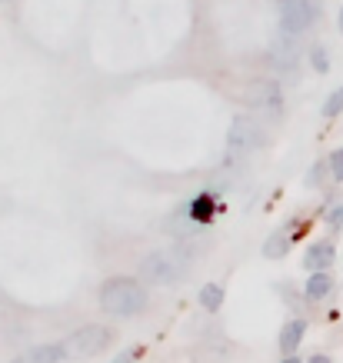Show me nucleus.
I'll use <instances>...</instances> for the list:
<instances>
[{
  "mask_svg": "<svg viewBox=\"0 0 343 363\" xmlns=\"http://www.w3.org/2000/svg\"><path fill=\"white\" fill-rule=\"evenodd\" d=\"M320 170H323V167H320V164L313 167V174H310V177H307V184H317V180H320Z\"/></svg>",
  "mask_w": 343,
  "mask_h": 363,
  "instance_id": "aec40b11",
  "label": "nucleus"
},
{
  "mask_svg": "<svg viewBox=\"0 0 343 363\" xmlns=\"http://www.w3.org/2000/svg\"><path fill=\"white\" fill-rule=\"evenodd\" d=\"M264 140H266V133L254 113H237L230 121V130H227L230 154H254V150L264 147Z\"/></svg>",
  "mask_w": 343,
  "mask_h": 363,
  "instance_id": "39448f33",
  "label": "nucleus"
},
{
  "mask_svg": "<svg viewBox=\"0 0 343 363\" xmlns=\"http://www.w3.org/2000/svg\"><path fill=\"white\" fill-rule=\"evenodd\" d=\"M303 333H307V323L303 320H290L283 333H280V350L283 353H297L300 340H303Z\"/></svg>",
  "mask_w": 343,
  "mask_h": 363,
  "instance_id": "f8f14e48",
  "label": "nucleus"
},
{
  "mask_svg": "<svg viewBox=\"0 0 343 363\" xmlns=\"http://www.w3.org/2000/svg\"><path fill=\"white\" fill-rule=\"evenodd\" d=\"M333 290V280L327 270H313L310 277H307V286H303V294H307V300H327Z\"/></svg>",
  "mask_w": 343,
  "mask_h": 363,
  "instance_id": "9b49d317",
  "label": "nucleus"
},
{
  "mask_svg": "<svg viewBox=\"0 0 343 363\" xmlns=\"http://www.w3.org/2000/svg\"><path fill=\"white\" fill-rule=\"evenodd\" d=\"M333 247L330 243H313L310 250L303 253V267L307 270H330V264H333Z\"/></svg>",
  "mask_w": 343,
  "mask_h": 363,
  "instance_id": "9d476101",
  "label": "nucleus"
},
{
  "mask_svg": "<svg viewBox=\"0 0 343 363\" xmlns=\"http://www.w3.org/2000/svg\"><path fill=\"white\" fill-rule=\"evenodd\" d=\"M200 303H203V310H220L223 303V286L220 284H203L200 286Z\"/></svg>",
  "mask_w": 343,
  "mask_h": 363,
  "instance_id": "ddd939ff",
  "label": "nucleus"
},
{
  "mask_svg": "<svg viewBox=\"0 0 343 363\" xmlns=\"http://www.w3.org/2000/svg\"><path fill=\"white\" fill-rule=\"evenodd\" d=\"M270 60L277 64V70H293L300 60V50H297V37L287 30H280L270 44Z\"/></svg>",
  "mask_w": 343,
  "mask_h": 363,
  "instance_id": "0eeeda50",
  "label": "nucleus"
},
{
  "mask_svg": "<svg viewBox=\"0 0 343 363\" xmlns=\"http://www.w3.org/2000/svg\"><path fill=\"white\" fill-rule=\"evenodd\" d=\"M67 357L64 343H44V347H33V350L21 353L13 363H60Z\"/></svg>",
  "mask_w": 343,
  "mask_h": 363,
  "instance_id": "6e6552de",
  "label": "nucleus"
},
{
  "mask_svg": "<svg viewBox=\"0 0 343 363\" xmlns=\"http://www.w3.org/2000/svg\"><path fill=\"white\" fill-rule=\"evenodd\" d=\"M184 274H187V257L180 250H150L140 260V277L147 284H177V280H184Z\"/></svg>",
  "mask_w": 343,
  "mask_h": 363,
  "instance_id": "f03ea898",
  "label": "nucleus"
},
{
  "mask_svg": "<svg viewBox=\"0 0 343 363\" xmlns=\"http://www.w3.org/2000/svg\"><path fill=\"white\" fill-rule=\"evenodd\" d=\"M277 17H280V30L293 33H307L313 23L320 21V4L317 0H277Z\"/></svg>",
  "mask_w": 343,
  "mask_h": 363,
  "instance_id": "20e7f679",
  "label": "nucleus"
},
{
  "mask_svg": "<svg viewBox=\"0 0 343 363\" xmlns=\"http://www.w3.org/2000/svg\"><path fill=\"white\" fill-rule=\"evenodd\" d=\"M287 247H290V237L280 230V233H274V237H266L264 257H270V260H274V257H283V253H287Z\"/></svg>",
  "mask_w": 343,
  "mask_h": 363,
  "instance_id": "4468645a",
  "label": "nucleus"
},
{
  "mask_svg": "<svg viewBox=\"0 0 343 363\" xmlns=\"http://www.w3.org/2000/svg\"><path fill=\"white\" fill-rule=\"evenodd\" d=\"M137 357H140V350H123V353H120V357H117V360H113V363H133V360H137Z\"/></svg>",
  "mask_w": 343,
  "mask_h": 363,
  "instance_id": "6ab92c4d",
  "label": "nucleus"
},
{
  "mask_svg": "<svg viewBox=\"0 0 343 363\" xmlns=\"http://www.w3.org/2000/svg\"><path fill=\"white\" fill-rule=\"evenodd\" d=\"M283 363H303V360H300V357H293V353H287V357H283Z\"/></svg>",
  "mask_w": 343,
  "mask_h": 363,
  "instance_id": "4be33fe9",
  "label": "nucleus"
},
{
  "mask_svg": "<svg viewBox=\"0 0 343 363\" xmlns=\"http://www.w3.org/2000/svg\"><path fill=\"white\" fill-rule=\"evenodd\" d=\"M310 67L317 70V74H327V70H330V54H327V47L323 44L310 47Z\"/></svg>",
  "mask_w": 343,
  "mask_h": 363,
  "instance_id": "dca6fc26",
  "label": "nucleus"
},
{
  "mask_svg": "<svg viewBox=\"0 0 343 363\" xmlns=\"http://www.w3.org/2000/svg\"><path fill=\"white\" fill-rule=\"evenodd\" d=\"M337 27H340V33H343V7H340V13H337Z\"/></svg>",
  "mask_w": 343,
  "mask_h": 363,
  "instance_id": "5701e85b",
  "label": "nucleus"
},
{
  "mask_svg": "<svg viewBox=\"0 0 343 363\" xmlns=\"http://www.w3.org/2000/svg\"><path fill=\"white\" fill-rule=\"evenodd\" d=\"M310 363H333L330 357H323V353H317V357H310Z\"/></svg>",
  "mask_w": 343,
  "mask_h": 363,
  "instance_id": "412c9836",
  "label": "nucleus"
},
{
  "mask_svg": "<svg viewBox=\"0 0 343 363\" xmlns=\"http://www.w3.org/2000/svg\"><path fill=\"white\" fill-rule=\"evenodd\" d=\"M244 104L254 113H260V117H270V121H280V117H283V107H287L283 87H280L277 80H266V77L247 84L244 87Z\"/></svg>",
  "mask_w": 343,
  "mask_h": 363,
  "instance_id": "7ed1b4c3",
  "label": "nucleus"
},
{
  "mask_svg": "<svg viewBox=\"0 0 343 363\" xmlns=\"http://www.w3.org/2000/svg\"><path fill=\"white\" fill-rule=\"evenodd\" d=\"M100 307L113 317H133L147 307V290L133 277H113L100 286Z\"/></svg>",
  "mask_w": 343,
  "mask_h": 363,
  "instance_id": "f257e3e1",
  "label": "nucleus"
},
{
  "mask_svg": "<svg viewBox=\"0 0 343 363\" xmlns=\"http://www.w3.org/2000/svg\"><path fill=\"white\" fill-rule=\"evenodd\" d=\"M217 210H220V200L213 197V194H200V197H193L187 203V213L200 223V227H207V223L213 220V213H217Z\"/></svg>",
  "mask_w": 343,
  "mask_h": 363,
  "instance_id": "1a4fd4ad",
  "label": "nucleus"
},
{
  "mask_svg": "<svg viewBox=\"0 0 343 363\" xmlns=\"http://www.w3.org/2000/svg\"><path fill=\"white\" fill-rule=\"evenodd\" d=\"M340 113H343V87H337L330 97L323 100V117L333 121V117H340Z\"/></svg>",
  "mask_w": 343,
  "mask_h": 363,
  "instance_id": "2eb2a0df",
  "label": "nucleus"
},
{
  "mask_svg": "<svg viewBox=\"0 0 343 363\" xmlns=\"http://www.w3.org/2000/svg\"><path fill=\"white\" fill-rule=\"evenodd\" d=\"M327 167H330V177H333V180H337V184H343V147H340V150H333V154H330V164H327Z\"/></svg>",
  "mask_w": 343,
  "mask_h": 363,
  "instance_id": "f3484780",
  "label": "nucleus"
},
{
  "mask_svg": "<svg viewBox=\"0 0 343 363\" xmlns=\"http://www.w3.org/2000/svg\"><path fill=\"white\" fill-rule=\"evenodd\" d=\"M0 4H7V0H0Z\"/></svg>",
  "mask_w": 343,
  "mask_h": 363,
  "instance_id": "b1692460",
  "label": "nucleus"
},
{
  "mask_svg": "<svg viewBox=\"0 0 343 363\" xmlns=\"http://www.w3.org/2000/svg\"><path fill=\"white\" fill-rule=\"evenodd\" d=\"M64 347H67V357L87 360V357H97L100 350L111 347V330L100 327V323H87V327H80V330L70 333L64 340Z\"/></svg>",
  "mask_w": 343,
  "mask_h": 363,
  "instance_id": "423d86ee",
  "label": "nucleus"
},
{
  "mask_svg": "<svg viewBox=\"0 0 343 363\" xmlns=\"http://www.w3.org/2000/svg\"><path fill=\"white\" fill-rule=\"evenodd\" d=\"M327 223H330V227H343V207H333L330 217H327Z\"/></svg>",
  "mask_w": 343,
  "mask_h": 363,
  "instance_id": "a211bd4d",
  "label": "nucleus"
}]
</instances>
